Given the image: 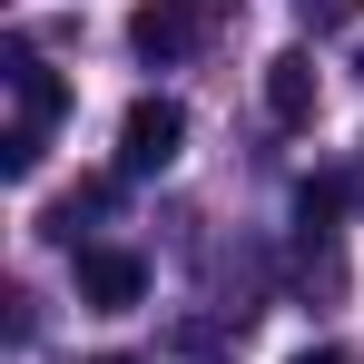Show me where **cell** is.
<instances>
[{"label": "cell", "instance_id": "cell-2", "mask_svg": "<svg viewBox=\"0 0 364 364\" xmlns=\"http://www.w3.org/2000/svg\"><path fill=\"white\" fill-rule=\"evenodd\" d=\"M178 148H187V109L178 99H128V119H119V168L128 178L178 168Z\"/></svg>", "mask_w": 364, "mask_h": 364}, {"label": "cell", "instance_id": "cell-3", "mask_svg": "<svg viewBox=\"0 0 364 364\" xmlns=\"http://www.w3.org/2000/svg\"><path fill=\"white\" fill-rule=\"evenodd\" d=\"M79 296L99 305V315H128V305L148 296V266L128 246H79Z\"/></svg>", "mask_w": 364, "mask_h": 364}, {"label": "cell", "instance_id": "cell-7", "mask_svg": "<svg viewBox=\"0 0 364 364\" xmlns=\"http://www.w3.org/2000/svg\"><path fill=\"white\" fill-rule=\"evenodd\" d=\"M335 207H345V187H335V178H305V187H296V217H305V237H325V227H335Z\"/></svg>", "mask_w": 364, "mask_h": 364}, {"label": "cell", "instance_id": "cell-10", "mask_svg": "<svg viewBox=\"0 0 364 364\" xmlns=\"http://www.w3.org/2000/svg\"><path fill=\"white\" fill-rule=\"evenodd\" d=\"M99 364H148V355H99Z\"/></svg>", "mask_w": 364, "mask_h": 364}, {"label": "cell", "instance_id": "cell-9", "mask_svg": "<svg viewBox=\"0 0 364 364\" xmlns=\"http://www.w3.org/2000/svg\"><path fill=\"white\" fill-rule=\"evenodd\" d=\"M296 364H345V355H335V345H315V355H296Z\"/></svg>", "mask_w": 364, "mask_h": 364}, {"label": "cell", "instance_id": "cell-1", "mask_svg": "<svg viewBox=\"0 0 364 364\" xmlns=\"http://www.w3.org/2000/svg\"><path fill=\"white\" fill-rule=\"evenodd\" d=\"M227 10H237V0H138V10H128V50H138L148 69H178L187 50L217 40Z\"/></svg>", "mask_w": 364, "mask_h": 364}, {"label": "cell", "instance_id": "cell-4", "mask_svg": "<svg viewBox=\"0 0 364 364\" xmlns=\"http://www.w3.org/2000/svg\"><path fill=\"white\" fill-rule=\"evenodd\" d=\"M10 99H20V128H50V119L69 109L60 69H50V60H30V50H10Z\"/></svg>", "mask_w": 364, "mask_h": 364}, {"label": "cell", "instance_id": "cell-5", "mask_svg": "<svg viewBox=\"0 0 364 364\" xmlns=\"http://www.w3.org/2000/svg\"><path fill=\"white\" fill-rule=\"evenodd\" d=\"M266 109L286 128L315 119V60H305V50H276V60H266Z\"/></svg>", "mask_w": 364, "mask_h": 364}, {"label": "cell", "instance_id": "cell-8", "mask_svg": "<svg viewBox=\"0 0 364 364\" xmlns=\"http://www.w3.org/2000/svg\"><path fill=\"white\" fill-rule=\"evenodd\" d=\"M364 0H305V20H315V30H335V20H355Z\"/></svg>", "mask_w": 364, "mask_h": 364}, {"label": "cell", "instance_id": "cell-11", "mask_svg": "<svg viewBox=\"0 0 364 364\" xmlns=\"http://www.w3.org/2000/svg\"><path fill=\"white\" fill-rule=\"evenodd\" d=\"M355 69H364V60H355Z\"/></svg>", "mask_w": 364, "mask_h": 364}, {"label": "cell", "instance_id": "cell-6", "mask_svg": "<svg viewBox=\"0 0 364 364\" xmlns=\"http://www.w3.org/2000/svg\"><path fill=\"white\" fill-rule=\"evenodd\" d=\"M40 158H50V128H20V119H10V138H0V178H40Z\"/></svg>", "mask_w": 364, "mask_h": 364}]
</instances>
